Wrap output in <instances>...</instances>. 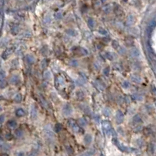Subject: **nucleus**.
Masks as SVG:
<instances>
[{
    "label": "nucleus",
    "mask_w": 156,
    "mask_h": 156,
    "mask_svg": "<svg viewBox=\"0 0 156 156\" xmlns=\"http://www.w3.org/2000/svg\"><path fill=\"white\" fill-rule=\"evenodd\" d=\"M102 127H103L105 132L107 134H109V133L112 132V130L110 123L108 121H105V120L102 121Z\"/></svg>",
    "instance_id": "nucleus-1"
},
{
    "label": "nucleus",
    "mask_w": 156,
    "mask_h": 156,
    "mask_svg": "<svg viewBox=\"0 0 156 156\" xmlns=\"http://www.w3.org/2000/svg\"><path fill=\"white\" fill-rule=\"evenodd\" d=\"M68 124L69 125V127H71V128L73 129V130L76 133L80 131V127L73 121V120H69V122L68 123Z\"/></svg>",
    "instance_id": "nucleus-2"
},
{
    "label": "nucleus",
    "mask_w": 156,
    "mask_h": 156,
    "mask_svg": "<svg viewBox=\"0 0 156 156\" xmlns=\"http://www.w3.org/2000/svg\"><path fill=\"white\" fill-rule=\"evenodd\" d=\"M123 118H124L123 114L120 111L117 112V113H116V121H117V123H121L123 121Z\"/></svg>",
    "instance_id": "nucleus-3"
},
{
    "label": "nucleus",
    "mask_w": 156,
    "mask_h": 156,
    "mask_svg": "<svg viewBox=\"0 0 156 156\" xmlns=\"http://www.w3.org/2000/svg\"><path fill=\"white\" fill-rule=\"evenodd\" d=\"M45 135L47 136V137H48V138H52L53 137V133H52V131L50 127H46L45 128Z\"/></svg>",
    "instance_id": "nucleus-4"
},
{
    "label": "nucleus",
    "mask_w": 156,
    "mask_h": 156,
    "mask_svg": "<svg viewBox=\"0 0 156 156\" xmlns=\"http://www.w3.org/2000/svg\"><path fill=\"white\" fill-rule=\"evenodd\" d=\"M72 112V109L70 107V105H67L64 108H63V112L65 115H69Z\"/></svg>",
    "instance_id": "nucleus-5"
},
{
    "label": "nucleus",
    "mask_w": 156,
    "mask_h": 156,
    "mask_svg": "<svg viewBox=\"0 0 156 156\" xmlns=\"http://www.w3.org/2000/svg\"><path fill=\"white\" fill-rule=\"evenodd\" d=\"M31 118H32V119H35V118H36V116H37V109H36L34 106H32V107H31Z\"/></svg>",
    "instance_id": "nucleus-6"
},
{
    "label": "nucleus",
    "mask_w": 156,
    "mask_h": 156,
    "mask_svg": "<svg viewBox=\"0 0 156 156\" xmlns=\"http://www.w3.org/2000/svg\"><path fill=\"white\" fill-rule=\"evenodd\" d=\"M139 51L137 48H133L130 51V55L132 56V57H138L139 56Z\"/></svg>",
    "instance_id": "nucleus-7"
},
{
    "label": "nucleus",
    "mask_w": 156,
    "mask_h": 156,
    "mask_svg": "<svg viewBox=\"0 0 156 156\" xmlns=\"http://www.w3.org/2000/svg\"><path fill=\"white\" fill-rule=\"evenodd\" d=\"M131 80L133 81H134V82H137V83H140L141 81V78L139 76H137V75H133L131 77Z\"/></svg>",
    "instance_id": "nucleus-8"
},
{
    "label": "nucleus",
    "mask_w": 156,
    "mask_h": 156,
    "mask_svg": "<svg viewBox=\"0 0 156 156\" xmlns=\"http://www.w3.org/2000/svg\"><path fill=\"white\" fill-rule=\"evenodd\" d=\"M10 81H11V83L12 84H17L18 81H19V77H18V76H17V75H14V76H13L12 77H11V80H10Z\"/></svg>",
    "instance_id": "nucleus-9"
},
{
    "label": "nucleus",
    "mask_w": 156,
    "mask_h": 156,
    "mask_svg": "<svg viewBox=\"0 0 156 156\" xmlns=\"http://www.w3.org/2000/svg\"><path fill=\"white\" fill-rule=\"evenodd\" d=\"M16 115L19 117H21V116H23L25 115V112L23 111L22 109H19L16 111Z\"/></svg>",
    "instance_id": "nucleus-10"
},
{
    "label": "nucleus",
    "mask_w": 156,
    "mask_h": 156,
    "mask_svg": "<svg viewBox=\"0 0 156 156\" xmlns=\"http://www.w3.org/2000/svg\"><path fill=\"white\" fill-rule=\"evenodd\" d=\"M91 140H92V137L90 135H86L84 137V142L86 144H90L91 142Z\"/></svg>",
    "instance_id": "nucleus-11"
},
{
    "label": "nucleus",
    "mask_w": 156,
    "mask_h": 156,
    "mask_svg": "<svg viewBox=\"0 0 156 156\" xmlns=\"http://www.w3.org/2000/svg\"><path fill=\"white\" fill-rule=\"evenodd\" d=\"M27 61L29 63H33L34 62V58L32 56H27Z\"/></svg>",
    "instance_id": "nucleus-12"
},
{
    "label": "nucleus",
    "mask_w": 156,
    "mask_h": 156,
    "mask_svg": "<svg viewBox=\"0 0 156 156\" xmlns=\"http://www.w3.org/2000/svg\"><path fill=\"white\" fill-rule=\"evenodd\" d=\"M94 21L93 20V19H91V18H90L88 19V24L89 25V27L90 28H92V27H94Z\"/></svg>",
    "instance_id": "nucleus-13"
},
{
    "label": "nucleus",
    "mask_w": 156,
    "mask_h": 156,
    "mask_svg": "<svg viewBox=\"0 0 156 156\" xmlns=\"http://www.w3.org/2000/svg\"><path fill=\"white\" fill-rule=\"evenodd\" d=\"M133 121H134V123H140L141 121V119H140V117L138 115H136L134 117V119H133Z\"/></svg>",
    "instance_id": "nucleus-14"
},
{
    "label": "nucleus",
    "mask_w": 156,
    "mask_h": 156,
    "mask_svg": "<svg viewBox=\"0 0 156 156\" xmlns=\"http://www.w3.org/2000/svg\"><path fill=\"white\" fill-rule=\"evenodd\" d=\"M78 123H80V125H81L82 127H85V126H86V124H87L86 121H85L83 118L79 119H78Z\"/></svg>",
    "instance_id": "nucleus-15"
},
{
    "label": "nucleus",
    "mask_w": 156,
    "mask_h": 156,
    "mask_svg": "<svg viewBox=\"0 0 156 156\" xmlns=\"http://www.w3.org/2000/svg\"><path fill=\"white\" fill-rule=\"evenodd\" d=\"M55 129H56V132H60V131L62 130V129H63V126H62L61 124L58 123V124L56 125Z\"/></svg>",
    "instance_id": "nucleus-16"
},
{
    "label": "nucleus",
    "mask_w": 156,
    "mask_h": 156,
    "mask_svg": "<svg viewBox=\"0 0 156 156\" xmlns=\"http://www.w3.org/2000/svg\"><path fill=\"white\" fill-rule=\"evenodd\" d=\"M134 17H131V16H130V17H128V19H127V23L128 25H131V24L134 23Z\"/></svg>",
    "instance_id": "nucleus-17"
},
{
    "label": "nucleus",
    "mask_w": 156,
    "mask_h": 156,
    "mask_svg": "<svg viewBox=\"0 0 156 156\" xmlns=\"http://www.w3.org/2000/svg\"><path fill=\"white\" fill-rule=\"evenodd\" d=\"M8 125L10 127H15L16 125H17V123L14 121V120H9L8 122Z\"/></svg>",
    "instance_id": "nucleus-18"
},
{
    "label": "nucleus",
    "mask_w": 156,
    "mask_h": 156,
    "mask_svg": "<svg viewBox=\"0 0 156 156\" xmlns=\"http://www.w3.org/2000/svg\"><path fill=\"white\" fill-rule=\"evenodd\" d=\"M14 101H15L16 102H20L21 101V95L20 94H17L15 96V98H14Z\"/></svg>",
    "instance_id": "nucleus-19"
},
{
    "label": "nucleus",
    "mask_w": 156,
    "mask_h": 156,
    "mask_svg": "<svg viewBox=\"0 0 156 156\" xmlns=\"http://www.w3.org/2000/svg\"><path fill=\"white\" fill-rule=\"evenodd\" d=\"M77 98L78 99H82L83 98H84V94H83V92L82 91H78L77 93Z\"/></svg>",
    "instance_id": "nucleus-20"
},
{
    "label": "nucleus",
    "mask_w": 156,
    "mask_h": 156,
    "mask_svg": "<svg viewBox=\"0 0 156 156\" xmlns=\"http://www.w3.org/2000/svg\"><path fill=\"white\" fill-rule=\"evenodd\" d=\"M112 46L113 48L117 49V48H119V44H118V42H117L116 41H112Z\"/></svg>",
    "instance_id": "nucleus-21"
},
{
    "label": "nucleus",
    "mask_w": 156,
    "mask_h": 156,
    "mask_svg": "<svg viewBox=\"0 0 156 156\" xmlns=\"http://www.w3.org/2000/svg\"><path fill=\"white\" fill-rule=\"evenodd\" d=\"M67 33L69 34H70V35H72V36H74L75 34H76V32H75V31H73V30H67Z\"/></svg>",
    "instance_id": "nucleus-22"
},
{
    "label": "nucleus",
    "mask_w": 156,
    "mask_h": 156,
    "mask_svg": "<svg viewBox=\"0 0 156 156\" xmlns=\"http://www.w3.org/2000/svg\"><path fill=\"white\" fill-rule=\"evenodd\" d=\"M123 86L125 88H130V83L127 82V81H124L123 83Z\"/></svg>",
    "instance_id": "nucleus-23"
},
{
    "label": "nucleus",
    "mask_w": 156,
    "mask_h": 156,
    "mask_svg": "<svg viewBox=\"0 0 156 156\" xmlns=\"http://www.w3.org/2000/svg\"><path fill=\"white\" fill-rule=\"evenodd\" d=\"M62 17H63V15H62V13H61L60 12H59V13H57L56 14V19L59 20V19H61Z\"/></svg>",
    "instance_id": "nucleus-24"
},
{
    "label": "nucleus",
    "mask_w": 156,
    "mask_h": 156,
    "mask_svg": "<svg viewBox=\"0 0 156 156\" xmlns=\"http://www.w3.org/2000/svg\"><path fill=\"white\" fill-rule=\"evenodd\" d=\"M109 67H107V68H105V69H104V73H105V75H106V76H109Z\"/></svg>",
    "instance_id": "nucleus-25"
},
{
    "label": "nucleus",
    "mask_w": 156,
    "mask_h": 156,
    "mask_svg": "<svg viewBox=\"0 0 156 156\" xmlns=\"http://www.w3.org/2000/svg\"><path fill=\"white\" fill-rule=\"evenodd\" d=\"M99 33L102 34H107V31L105 29H103V28H100L99 29Z\"/></svg>",
    "instance_id": "nucleus-26"
},
{
    "label": "nucleus",
    "mask_w": 156,
    "mask_h": 156,
    "mask_svg": "<svg viewBox=\"0 0 156 156\" xmlns=\"http://www.w3.org/2000/svg\"><path fill=\"white\" fill-rule=\"evenodd\" d=\"M109 112L110 111H109V109H104V114H105V115H109V114H110Z\"/></svg>",
    "instance_id": "nucleus-27"
},
{
    "label": "nucleus",
    "mask_w": 156,
    "mask_h": 156,
    "mask_svg": "<svg viewBox=\"0 0 156 156\" xmlns=\"http://www.w3.org/2000/svg\"><path fill=\"white\" fill-rule=\"evenodd\" d=\"M16 134H17V135L18 137H21V136H22L23 133H22V131H21V130H17Z\"/></svg>",
    "instance_id": "nucleus-28"
},
{
    "label": "nucleus",
    "mask_w": 156,
    "mask_h": 156,
    "mask_svg": "<svg viewBox=\"0 0 156 156\" xmlns=\"http://www.w3.org/2000/svg\"><path fill=\"white\" fill-rule=\"evenodd\" d=\"M3 119H3V115H2V116H1V122H2V123L3 122Z\"/></svg>",
    "instance_id": "nucleus-29"
}]
</instances>
